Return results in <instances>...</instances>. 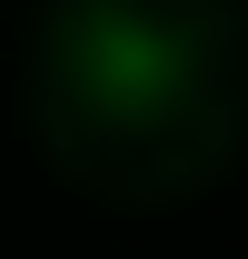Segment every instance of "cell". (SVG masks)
<instances>
[{
	"label": "cell",
	"instance_id": "1",
	"mask_svg": "<svg viewBox=\"0 0 248 259\" xmlns=\"http://www.w3.org/2000/svg\"><path fill=\"white\" fill-rule=\"evenodd\" d=\"M90 60H99V80H109L119 100H149L159 80L179 70V50H169L159 30H139V20H109V30L90 40Z\"/></svg>",
	"mask_w": 248,
	"mask_h": 259
}]
</instances>
